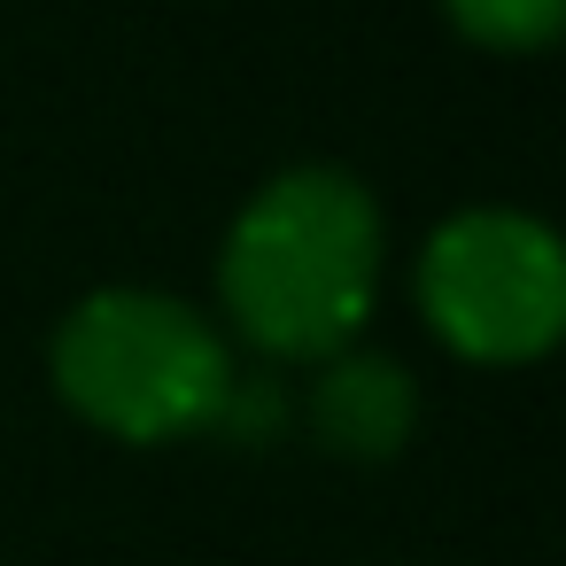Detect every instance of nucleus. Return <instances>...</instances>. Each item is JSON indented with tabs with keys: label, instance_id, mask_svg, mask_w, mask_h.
I'll use <instances>...</instances> for the list:
<instances>
[{
	"label": "nucleus",
	"instance_id": "nucleus-3",
	"mask_svg": "<svg viewBox=\"0 0 566 566\" xmlns=\"http://www.w3.org/2000/svg\"><path fill=\"white\" fill-rule=\"evenodd\" d=\"M419 311L465 365H535L566 326L558 233L527 210H458L419 256Z\"/></svg>",
	"mask_w": 566,
	"mask_h": 566
},
{
	"label": "nucleus",
	"instance_id": "nucleus-5",
	"mask_svg": "<svg viewBox=\"0 0 566 566\" xmlns=\"http://www.w3.org/2000/svg\"><path fill=\"white\" fill-rule=\"evenodd\" d=\"M442 9L458 17L465 40L504 48V55H527V48H543V40L558 32L566 0H442Z\"/></svg>",
	"mask_w": 566,
	"mask_h": 566
},
{
	"label": "nucleus",
	"instance_id": "nucleus-4",
	"mask_svg": "<svg viewBox=\"0 0 566 566\" xmlns=\"http://www.w3.org/2000/svg\"><path fill=\"white\" fill-rule=\"evenodd\" d=\"M411 419H419V388L396 357H373V349H342L318 388H311V427L334 458H357V465H380L411 442Z\"/></svg>",
	"mask_w": 566,
	"mask_h": 566
},
{
	"label": "nucleus",
	"instance_id": "nucleus-2",
	"mask_svg": "<svg viewBox=\"0 0 566 566\" xmlns=\"http://www.w3.org/2000/svg\"><path fill=\"white\" fill-rule=\"evenodd\" d=\"M55 396L117 442H179L218 427L233 357L202 311L156 287H102L55 326Z\"/></svg>",
	"mask_w": 566,
	"mask_h": 566
},
{
	"label": "nucleus",
	"instance_id": "nucleus-1",
	"mask_svg": "<svg viewBox=\"0 0 566 566\" xmlns=\"http://www.w3.org/2000/svg\"><path fill=\"white\" fill-rule=\"evenodd\" d=\"M380 287V202L334 171H280L226 233L218 295L264 357H342L373 318Z\"/></svg>",
	"mask_w": 566,
	"mask_h": 566
}]
</instances>
